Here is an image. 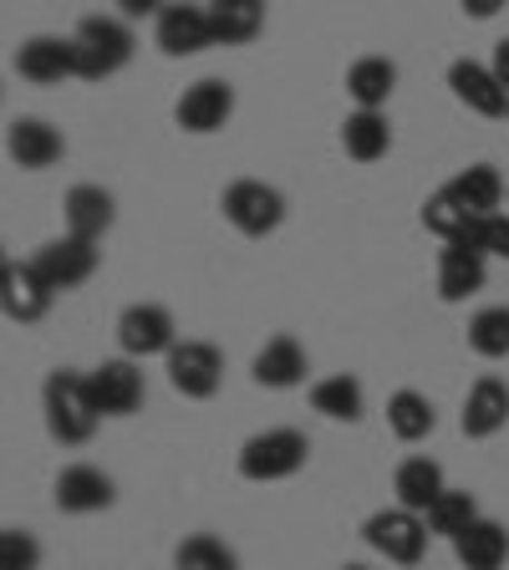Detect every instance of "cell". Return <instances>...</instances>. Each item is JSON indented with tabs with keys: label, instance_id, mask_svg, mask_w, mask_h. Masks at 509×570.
Here are the masks:
<instances>
[{
	"label": "cell",
	"instance_id": "obj_1",
	"mask_svg": "<svg viewBox=\"0 0 509 570\" xmlns=\"http://www.w3.org/2000/svg\"><path fill=\"white\" fill-rule=\"evenodd\" d=\"M41 413H47V433L61 443V449H77L97 433V403H92V387H87V372H71L57 367L41 387Z\"/></svg>",
	"mask_w": 509,
	"mask_h": 570
},
{
	"label": "cell",
	"instance_id": "obj_2",
	"mask_svg": "<svg viewBox=\"0 0 509 570\" xmlns=\"http://www.w3.org/2000/svg\"><path fill=\"white\" fill-rule=\"evenodd\" d=\"M71 41H77V77H82V82L118 77L133 61V47H138L128 21H118V16H82V26H77Z\"/></svg>",
	"mask_w": 509,
	"mask_h": 570
},
{
	"label": "cell",
	"instance_id": "obj_3",
	"mask_svg": "<svg viewBox=\"0 0 509 570\" xmlns=\"http://www.w3.org/2000/svg\"><path fill=\"white\" fill-rule=\"evenodd\" d=\"M311 459V439L306 433H296V428H265V433H255V439L239 449V479H249V484H275V479H291L301 474Z\"/></svg>",
	"mask_w": 509,
	"mask_h": 570
},
{
	"label": "cell",
	"instance_id": "obj_4",
	"mask_svg": "<svg viewBox=\"0 0 509 570\" xmlns=\"http://www.w3.org/2000/svg\"><path fill=\"white\" fill-rule=\"evenodd\" d=\"M428 520L413 510H403V504H392V510H378L368 514V524H362V540H368L378 556H388L392 566H418V560L428 556Z\"/></svg>",
	"mask_w": 509,
	"mask_h": 570
},
{
	"label": "cell",
	"instance_id": "obj_5",
	"mask_svg": "<svg viewBox=\"0 0 509 570\" xmlns=\"http://www.w3.org/2000/svg\"><path fill=\"white\" fill-rule=\"evenodd\" d=\"M219 209H225V219L239 235L265 239V235H275L285 219V194L261 184V178H235L225 189V199H219Z\"/></svg>",
	"mask_w": 509,
	"mask_h": 570
},
{
	"label": "cell",
	"instance_id": "obj_6",
	"mask_svg": "<svg viewBox=\"0 0 509 570\" xmlns=\"http://www.w3.org/2000/svg\"><path fill=\"white\" fill-rule=\"evenodd\" d=\"M164 362H168V382H174V392L194 397V403L214 397L219 382H225V352H219L214 342H178Z\"/></svg>",
	"mask_w": 509,
	"mask_h": 570
},
{
	"label": "cell",
	"instance_id": "obj_7",
	"mask_svg": "<svg viewBox=\"0 0 509 570\" xmlns=\"http://www.w3.org/2000/svg\"><path fill=\"white\" fill-rule=\"evenodd\" d=\"M118 346L123 356L143 362V356H168L178 346V332H174V316L154 301H138L118 316Z\"/></svg>",
	"mask_w": 509,
	"mask_h": 570
},
{
	"label": "cell",
	"instance_id": "obj_8",
	"mask_svg": "<svg viewBox=\"0 0 509 570\" xmlns=\"http://www.w3.org/2000/svg\"><path fill=\"white\" fill-rule=\"evenodd\" d=\"M87 387H92V403L102 417H133L148 397L143 387V372L133 356H118V362H102V367L87 372Z\"/></svg>",
	"mask_w": 509,
	"mask_h": 570
},
{
	"label": "cell",
	"instance_id": "obj_9",
	"mask_svg": "<svg viewBox=\"0 0 509 570\" xmlns=\"http://www.w3.org/2000/svg\"><path fill=\"white\" fill-rule=\"evenodd\" d=\"M235 112V87L225 77H199L194 87H184V97L174 102V122L184 132H219Z\"/></svg>",
	"mask_w": 509,
	"mask_h": 570
},
{
	"label": "cell",
	"instance_id": "obj_10",
	"mask_svg": "<svg viewBox=\"0 0 509 570\" xmlns=\"http://www.w3.org/2000/svg\"><path fill=\"white\" fill-rule=\"evenodd\" d=\"M154 41L164 57H199L214 47V26H209V6H164L154 16Z\"/></svg>",
	"mask_w": 509,
	"mask_h": 570
},
{
	"label": "cell",
	"instance_id": "obj_11",
	"mask_svg": "<svg viewBox=\"0 0 509 570\" xmlns=\"http://www.w3.org/2000/svg\"><path fill=\"white\" fill-rule=\"evenodd\" d=\"M16 77L31 87H57L77 77V41L71 36H31L16 47Z\"/></svg>",
	"mask_w": 509,
	"mask_h": 570
},
{
	"label": "cell",
	"instance_id": "obj_12",
	"mask_svg": "<svg viewBox=\"0 0 509 570\" xmlns=\"http://www.w3.org/2000/svg\"><path fill=\"white\" fill-rule=\"evenodd\" d=\"M31 265L41 271V281L61 296V291H77L82 281H92L97 245H87V239H77V235H61V239H47V245L36 249Z\"/></svg>",
	"mask_w": 509,
	"mask_h": 570
},
{
	"label": "cell",
	"instance_id": "obj_13",
	"mask_svg": "<svg viewBox=\"0 0 509 570\" xmlns=\"http://www.w3.org/2000/svg\"><path fill=\"white\" fill-rule=\"evenodd\" d=\"M51 301H57V291L41 281V271H36L31 261H6L0 265V306H6L11 321L31 326V321H41L51 311Z\"/></svg>",
	"mask_w": 509,
	"mask_h": 570
},
{
	"label": "cell",
	"instance_id": "obj_14",
	"mask_svg": "<svg viewBox=\"0 0 509 570\" xmlns=\"http://www.w3.org/2000/svg\"><path fill=\"white\" fill-rule=\"evenodd\" d=\"M449 92L459 97L469 112H479V118H509V92L495 77V67H484V61H469V57L453 61L449 67Z\"/></svg>",
	"mask_w": 509,
	"mask_h": 570
},
{
	"label": "cell",
	"instance_id": "obj_15",
	"mask_svg": "<svg viewBox=\"0 0 509 570\" xmlns=\"http://www.w3.org/2000/svg\"><path fill=\"white\" fill-rule=\"evenodd\" d=\"M51 499H57L61 514H102V510H112L118 489H112V479H107L102 469H92V463H67L57 474Z\"/></svg>",
	"mask_w": 509,
	"mask_h": 570
},
{
	"label": "cell",
	"instance_id": "obj_16",
	"mask_svg": "<svg viewBox=\"0 0 509 570\" xmlns=\"http://www.w3.org/2000/svg\"><path fill=\"white\" fill-rule=\"evenodd\" d=\"M484 275H489V255L474 245V239H449L439 255V296L449 306L469 301L474 291H484Z\"/></svg>",
	"mask_w": 509,
	"mask_h": 570
},
{
	"label": "cell",
	"instance_id": "obj_17",
	"mask_svg": "<svg viewBox=\"0 0 509 570\" xmlns=\"http://www.w3.org/2000/svg\"><path fill=\"white\" fill-rule=\"evenodd\" d=\"M6 154H11L16 168H26V174H41V168L61 164V154H67V138H61L51 122H41V118H16L11 132H6Z\"/></svg>",
	"mask_w": 509,
	"mask_h": 570
},
{
	"label": "cell",
	"instance_id": "obj_18",
	"mask_svg": "<svg viewBox=\"0 0 509 570\" xmlns=\"http://www.w3.org/2000/svg\"><path fill=\"white\" fill-rule=\"evenodd\" d=\"M311 372L306 362V346L296 342V336H271V342L255 352V367H249V377H255V387H271V392H291L301 387Z\"/></svg>",
	"mask_w": 509,
	"mask_h": 570
},
{
	"label": "cell",
	"instance_id": "obj_19",
	"mask_svg": "<svg viewBox=\"0 0 509 570\" xmlns=\"http://www.w3.org/2000/svg\"><path fill=\"white\" fill-rule=\"evenodd\" d=\"M509 423V382L499 377H479L463 397V413H459V428L469 439H495L499 428Z\"/></svg>",
	"mask_w": 509,
	"mask_h": 570
},
{
	"label": "cell",
	"instance_id": "obj_20",
	"mask_svg": "<svg viewBox=\"0 0 509 570\" xmlns=\"http://www.w3.org/2000/svg\"><path fill=\"white\" fill-rule=\"evenodd\" d=\"M61 214H67V235L87 239V245H97V239L112 229V219H118L112 194H107L102 184H77V189L67 194V204H61Z\"/></svg>",
	"mask_w": 509,
	"mask_h": 570
},
{
	"label": "cell",
	"instance_id": "obj_21",
	"mask_svg": "<svg viewBox=\"0 0 509 570\" xmlns=\"http://www.w3.org/2000/svg\"><path fill=\"white\" fill-rule=\"evenodd\" d=\"M449 546L463 570H505L509 566V530L499 520H484V514H479L459 540H449Z\"/></svg>",
	"mask_w": 509,
	"mask_h": 570
},
{
	"label": "cell",
	"instance_id": "obj_22",
	"mask_svg": "<svg viewBox=\"0 0 509 570\" xmlns=\"http://www.w3.org/2000/svg\"><path fill=\"white\" fill-rule=\"evenodd\" d=\"M443 469L428 453H413V459H403L398 463V474H392V494H398V504L403 510H413V514H428L433 510V499L443 494Z\"/></svg>",
	"mask_w": 509,
	"mask_h": 570
},
{
	"label": "cell",
	"instance_id": "obj_23",
	"mask_svg": "<svg viewBox=\"0 0 509 570\" xmlns=\"http://www.w3.org/2000/svg\"><path fill=\"white\" fill-rule=\"evenodd\" d=\"M209 26H214V47H245L265 26V0H214Z\"/></svg>",
	"mask_w": 509,
	"mask_h": 570
},
{
	"label": "cell",
	"instance_id": "obj_24",
	"mask_svg": "<svg viewBox=\"0 0 509 570\" xmlns=\"http://www.w3.org/2000/svg\"><path fill=\"white\" fill-rule=\"evenodd\" d=\"M392 87H398V67H392L388 57H362V61H352V71H346V97H352L356 107H368V112H382V107H388Z\"/></svg>",
	"mask_w": 509,
	"mask_h": 570
},
{
	"label": "cell",
	"instance_id": "obj_25",
	"mask_svg": "<svg viewBox=\"0 0 509 570\" xmlns=\"http://www.w3.org/2000/svg\"><path fill=\"white\" fill-rule=\"evenodd\" d=\"M449 189H453V199H459L463 209L474 214V219H489V214H499V204H505V178H499L495 164L463 168Z\"/></svg>",
	"mask_w": 509,
	"mask_h": 570
},
{
	"label": "cell",
	"instance_id": "obj_26",
	"mask_svg": "<svg viewBox=\"0 0 509 570\" xmlns=\"http://www.w3.org/2000/svg\"><path fill=\"white\" fill-rule=\"evenodd\" d=\"M342 148H346V158H356V164H378V158L392 148L388 118H382V112H368V107H356L352 118L342 122Z\"/></svg>",
	"mask_w": 509,
	"mask_h": 570
},
{
	"label": "cell",
	"instance_id": "obj_27",
	"mask_svg": "<svg viewBox=\"0 0 509 570\" xmlns=\"http://www.w3.org/2000/svg\"><path fill=\"white\" fill-rule=\"evenodd\" d=\"M388 428L398 433L403 443H423L433 428H439V413H433V403H428L423 392L403 387L388 397Z\"/></svg>",
	"mask_w": 509,
	"mask_h": 570
},
{
	"label": "cell",
	"instance_id": "obj_28",
	"mask_svg": "<svg viewBox=\"0 0 509 570\" xmlns=\"http://www.w3.org/2000/svg\"><path fill=\"white\" fill-rule=\"evenodd\" d=\"M362 403H368V397H362V382H356L352 372H336V377L311 387V407H316L321 417H332V423H356Z\"/></svg>",
	"mask_w": 509,
	"mask_h": 570
},
{
	"label": "cell",
	"instance_id": "obj_29",
	"mask_svg": "<svg viewBox=\"0 0 509 570\" xmlns=\"http://www.w3.org/2000/svg\"><path fill=\"white\" fill-rule=\"evenodd\" d=\"M423 520H428V530H433V534H443V540H459V534L479 520V499L469 494V489H443Z\"/></svg>",
	"mask_w": 509,
	"mask_h": 570
},
{
	"label": "cell",
	"instance_id": "obj_30",
	"mask_svg": "<svg viewBox=\"0 0 509 570\" xmlns=\"http://www.w3.org/2000/svg\"><path fill=\"white\" fill-rule=\"evenodd\" d=\"M423 229H428V235H439L443 245H449V239H463L469 229H474V214L463 209V204L453 199V189L443 184L439 194H428V199H423Z\"/></svg>",
	"mask_w": 509,
	"mask_h": 570
},
{
	"label": "cell",
	"instance_id": "obj_31",
	"mask_svg": "<svg viewBox=\"0 0 509 570\" xmlns=\"http://www.w3.org/2000/svg\"><path fill=\"white\" fill-rule=\"evenodd\" d=\"M174 570H239V556L219 534H189L174 550Z\"/></svg>",
	"mask_w": 509,
	"mask_h": 570
},
{
	"label": "cell",
	"instance_id": "obj_32",
	"mask_svg": "<svg viewBox=\"0 0 509 570\" xmlns=\"http://www.w3.org/2000/svg\"><path fill=\"white\" fill-rule=\"evenodd\" d=\"M469 352H479L484 362L509 356V306H484L469 321Z\"/></svg>",
	"mask_w": 509,
	"mask_h": 570
},
{
	"label": "cell",
	"instance_id": "obj_33",
	"mask_svg": "<svg viewBox=\"0 0 509 570\" xmlns=\"http://www.w3.org/2000/svg\"><path fill=\"white\" fill-rule=\"evenodd\" d=\"M0 570H41V540L31 530H0Z\"/></svg>",
	"mask_w": 509,
	"mask_h": 570
},
{
	"label": "cell",
	"instance_id": "obj_34",
	"mask_svg": "<svg viewBox=\"0 0 509 570\" xmlns=\"http://www.w3.org/2000/svg\"><path fill=\"white\" fill-rule=\"evenodd\" d=\"M463 239H474L484 255H499V261H509V214H489V219H474V229Z\"/></svg>",
	"mask_w": 509,
	"mask_h": 570
},
{
	"label": "cell",
	"instance_id": "obj_35",
	"mask_svg": "<svg viewBox=\"0 0 509 570\" xmlns=\"http://www.w3.org/2000/svg\"><path fill=\"white\" fill-rule=\"evenodd\" d=\"M112 6H118L128 21H143V16H158V11H164L168 0H112Z\"/></svg>",
	"mask_w": 509,
	"mask_h": 570
},
{
	"label": "cell",
	"instance_id": "obj_36",
	"mask_svg": "<svg viewBox=\"0 0 509 570\" xmlns=\"http://www.w3.org/2000/svg\"><path fill=\"white\" fill-rule=\"evenodd\" d=\"M463 16H474V21H489V16H499L509 6V0H459Z\"/></svg>",
	"mask_w": 509,
	"mask_h": 570
},
{
	"label": "cell",
	"instance_id": "obj_37",
	"mask_svg": "<svg viewBox=\"0 0 509 570\" xmlns=\"http://www.w3.org/2000/svg\"><path fill=\"white\" fill-rule=\"evenodd\" d=\"M489 67H495V77H499V82H505V92H509V36H505V41H499V47H495V61H489Z\"/></svg>",
	"mask_w": 509,
	"mask_h": 570
},
{
	"label": "cell",
	"instance_id": "obj_38",
	"mask_svg": "<svg viewBox=\"0 0 509 570\" xmlns=\"http://www.w3.org/2000/svg\"><path fill=\"white\" fill-rule=\"evenodd\" d=\"M342 570H368V566H342Z\"/></svg>",
	"mask_w": 509,
	"mask_h": 570
},
{
	"label": "cell",
	"instance_id": "obj_39",
	"mask_svg": "<svg viewBox=\"0 0 509 570\" xmlns=\"http://www.w3.org/2000/svg\"><path fill=\"white\" fill-rule=\"evenodd\" d=\"M209 6H214V0H209Z\"/></svg>",
	"mask_w": 509,
	"mask_h": 570
}]
</instances>
